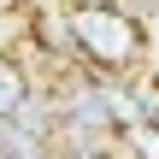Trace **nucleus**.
Segmentation results:
<instances>
[{
	"instance_id": "423d86ee",
	"label": "nucleus",
	"mask_w": 159,
	"mask_h": 159,
	"mask_svg": "<svg viewBox=\"0 0 159 159\" xmlns=\"http://www.w3.org/2000/svg\"><path fill=\"white\" fill-rule=\"evenodd\" d=\"M71 6H124V0H71Z\"/></svg>"
},
{
	"instance_id": "20e7f679",
	"label": "nucleus",
	"mask_w": 159,
	"mask_h": 159,
	"mask_svg": "<svg viewBox=\"0 0 159 159\" xmlns=\"http://www.w3.org/2000/svg\"><path fill=\"white\" fill-rule=\"evenodd\" d=\"M0 159H59V153H53V142H35V136L0 124Z\"/></svg>"
},
{
	"instance_id": "7ed1b4c3",
	"label": "nucleus",
	"mask_w": 159,
	"mask_h": 159,
	"mask_svg": "<svg viewBox=\"0 0 159 159\" xmlns=\"http://www.w3.org/2000/svg\"><path fill=\"white\" fill-rule=\"evenodd\" d=\"M118 153L124 159H159V124L153 118H136L118 130Z\"/></svg>"
},
{
	"instance_id": "f03ea898",
	"label": "nucleus",
	"mask_w": 159,
	"mask_h": 159,
	"mask_svg": "<svg viewBox=\"0 0 159 159\" xmlns=\"http://www.w3.org/2000/svg\"><path fill=\"white\" fill-rule=\"evenodd\" d=\"M30 94H35L30 71H24V65H18V59H12V53L0 47V124H6V118H12V112H18V106H24Z\"/></svg>"
},
{
	"instance_id": "39448f33",
	"label": "nucleus",
	"mask_w": 159,
	"mask_h": 159,
	"mask_svg": "<svg viewBox=\"0 0 159 159\" xmlns=\"http://www.w3.org/2000/svg\"><path fill=\"white\" fill-rule=\"evenodd\" d=\"M71 159H124L112 142H100V148H71Z\"/></svg>"
},
{
	"instance_id": "f257e3e1",
	"label": "nucleus",
	"mask_w": 159,
	"mask_h": 159,
	"mask_svg": "<svg viewBox=\"0 0 159 159\" xmlns=\"http://www.w3.org/2000/svg\"><path fill=\"white\" fill-rule=\"evenodd\" d=\"M65 30H71V47L89 71H100V77H142L148 71L142 18H130L118 6H65Z\"/></svg>"
}]
</instances>
